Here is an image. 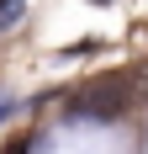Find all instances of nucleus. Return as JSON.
I'll list each match as a JSON object with an SVG mask.
<instances>
[{
	"label": "nucleus",
	"instance_id": "1",
	"mask_svg": "<svg viewBox=\"0 0 148 154\" xmlns=\"http://www.w3.org/2000/svg\"><path fill=\"white\" fill-rule=\"evenodd\" d=\"M21 21V0H0V32Z\"/></svg>",
	"mask_w": 148,
	"mask_h": 154
},
{
	"label": "nucleus",
	"instance_id": "2",
	"mask_svg": "<svg viewBox=\"0 0 148 154\" xmlns=\"http://www.w3.org/2000/svg\"><path fill=\"white\" fill-rule=\"evenodd\" d=\"M5 154H27V138H11V143H5Z\"/></svg>",
	"mask_w": 148,
	"mask_h": 154
}]
</instances>
